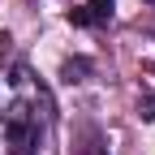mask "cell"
<instances>
[{
  "instance_id": "3957f363",
  "label": "cell",
  "mask_w": 155,
  "mask_h": 155,
  "mask_svg": "<svg viewBox=\"0 0 155 155\" xmlns=\"http://www.w3.org/2000/svg\"><path fill=\"white\" fill-rule=\"evenodd\" d=\"M142 116H155V99H147V104H142Z\"/></svg>"
},
{
  "instance_id": "6da1fadb",
  "label": "cell",
  "mask_w": 155,
  "mask_h": 155,
  "mask_svg": "<svg viewBox=\"0 0 155 155\" xmlns=\"http://www.w3.org/2000/svg\"><path fill=\"white\" fill-rule=\"evenodd\" d=\"M52 121V99L39 82L17 65L5 82H0V125H5V142L13 155H43V134Z\"/></svg>"
},
{
  "instance_id": "277c9868",
  "label": "cell",
  "mask_w": 155,
  "mask_h": 155,
  "mask_svg": "<svg viewBox=\"0 0 155 155\" xmlns=\"http://www.w3.org/2000/svg\"><path fill=\"white\" fill-rule=\"evenodd\" d=\"M91 155H99V151H91Z\"/></svg>"
},
{
  "instance_id": "7a4b0ae2",
  "label": "cell",
  "mask_w": 155,
  "mask_h": 155,
  "mask_svg": "<svg viewBox=\"0 0 155 155\" xmlns=\"http://www.w3.org/2000/svg\"><path fill=\"white\" fill-rule=\"evenodd\" d=\"M69 22L73 26H104V22H112V0H82L78 9H69Z\"/></svg>"
}]
</instances>
